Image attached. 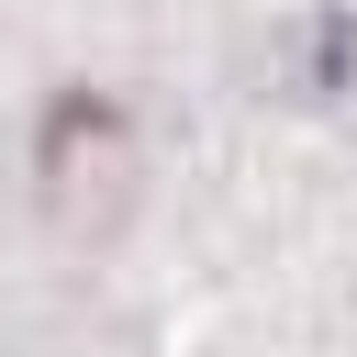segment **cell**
<instances>
[{
    "label": "cell",
    "instance_id": "cell-1",
    "mask_svg": "<svg viewBox=\"0 0 357 357\" xmlns=\"http://www.w3.org/2000/svg\"><path fill=\"white\" fill-rule=\"evenodd\" d=\"M33 178H45L56 223H78V234L123 223V201H134V134H123V112H112V100H56Z\"/></svg>",
    "mask_w": 357,
    "mask_h": 357
}]
</instances>
